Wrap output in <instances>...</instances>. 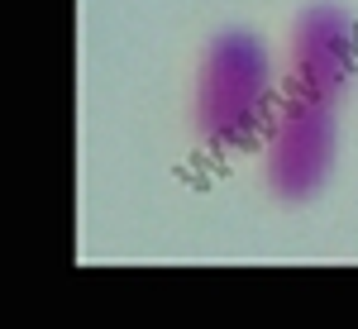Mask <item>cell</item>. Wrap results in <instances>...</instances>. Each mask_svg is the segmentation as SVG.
<instances>
[{
  "label": "cell",
  "instance_id": "3",
  "mask_svg": "<svg viewBox=\"0 0 358 329\" xmlns=\"http://www.w3.org/2000/svg\"><path fill=\"white\" fill-rule=\"evenodd\" d=\"M354 62H358V29L349 20V10H339L330 0L306 5L287 34V86L282 91L339 105L344 86L354 77Z\"/></svg>",
  "mask_w": 358,
  "mask_h": 329
},
{
  "label": "cell",
  "instance_id": "1",
  "mask_svg": "<svg viewBox=\"0 0 358 329\" xmlns=\"http://www.w3.org/2000/svg\"><path fill=\"white\" fill-rule=\"evenodd\" d=\"M277 62L248 29L206 38L192 77V129L210 153H239L268 134L277 115Z\"/></svg>",
  "mask_w": 358,
  "mask_h": 329
},
{
  "label": "cell",
  "instance_id": "2",
  "mask_svg": "<svg viewBox=\"0 0 358 329\" xmlns=\"http://www.w3.org/2000/svg\"><path fill=\"white\" fill-rule=\"evenodd\" d=\"M339 153V105L282 91L263 134V187L282 205H306L330 187Z\"/></svg>",
  "mask_w": 358,
  "mask_h": 329
}]
</instances>
